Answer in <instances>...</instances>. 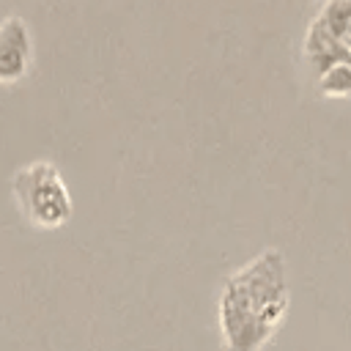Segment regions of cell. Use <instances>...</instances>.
<instances>
[{"label": "cell", "mask_w": 351, "mask_h": 351, "mask_svg": "<svg viewBox=\"0 0 351 351\" xmlns=\"http://www.w3.org/2000/svg\"><path fill=\"white\" fill-rule=\"evenodd\" d=\"M30 33L19 16L0 25V82H16L30 66Z\"/></svg>", "instance_id": "3957f363"}, {"label": "cell", "mask_w": 351, "mask_h": 351, "mask_svg": "<svg viewBox=\"0 0 351 351\" xmlns=\"http://www.w3.org/2000/svg\"><path fill=\"white\" fill-rule=\"evenodd\" d=\"M14 197L36 228H60L71 219V195L52 162H30L14 173Z\"/></svg>", "instance_id": "7a4b0ae2"}, {"label": "cell", "mask_w": 351, "mask_h": 351, "mask_svg": "<svg viewBox=\"0 0 351 351\" xmlns=\"http://www.w3.org/2000/svg\"><path fill=\"white\" fill-rule=\"evenodd\" d=\"M291 304L288 269L280 250H263L241 269L225 277L217 318L222 332V351H261Z\"/></svg>", "instance_id": "6da1fadb"}]
</instances>
